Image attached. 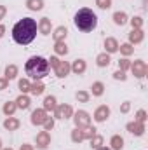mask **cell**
I'll use <instances>...</instances> for the list:
<instances>
[{"instance_id": "ee69618b", "label": "cell", "mask_w": 148, "mask_h": 150, "mask_svg": "<svg viewBox=\"0 0 148 150\" xmlns=\"http://www.w3.org/2000/svg\"><path fill=\"white\" fill-rule=\"evenodd\" d=\"M4 14H5V7H2V5H0V19L4 18Z\"/></svg>"}, {"instance_id": "d4e9b609", "label": "cell", "mask_w": 148, "mask_h": 150, "mask_svg": "<svg viewBox=\"0 0 148 150\" xmlns=\"http://www.w3.org/2000/svg\"><path fill=\"white\" fill-rule=\"evenodd\" d=\"M26 5H28V9H32V11H40V9L44 7V2H42V0H28Z\"/></svg>"}, {"instance_id": "f6af8a7d", "label": "cell", "mask_w": 148, "mask_h": 150, "mask_svg": "<svg viewBox=\"0 0 148 150\" xmlns=\"http://www.w3.org/2000/svg\"><path fill=\"white\" fill-rule=\"evenodd\" d=\"M21 150H33V149H32L30 145H23V147H21Z\"/></svg>"}, {"instance_id": "7dc6e473", "label": "cell", "mask_w": 148, "mask_h": 150, "mask_svg": "<svg viewBox=\"0 0 148 150\" xmlns=\"http://www.w3.org/2000/svg\"><path fill=\"white\" fill-rule=\"evenodd\" d=\"M98 150H110V149H106V147H99Z\"/></svg>"}, {"instance_id": "4dcf8cb0", "label": "cell", "mask_w": 148, "mask_h": 150, "mask_svg": "<svg viewBox=\"0 0 148 150\" xmlns=\"http://www.w3.org/2000/svg\"><path fill=\"white\" fill-rule=\"evenodd\" d=\"M101 145H103V138L101 136H92L91 138V147L92 149H99Z\"/></svg>"}, {"instance_id": "4316f807", "label": "cell", "mask_w": 148, "mask_h": 150, "mask_svg": "<svg viewBox=\"0 0 148 150\" xmlns=\"http://www.w3.org/2000/svg\"><path fill=\"white\" fill-rule=\"evenodd\" d=\"M16 108H18V107H16V101H7V103L4 105V113H5V115H12Z\"/></svg>"}, {"instance_id": "7402d4cb", "label": "cell", "mask_w": 148, "mask_h": 150, "mask_svg": "<svg viewBox=\"0 0 148 150\" xmlns=\"http://www.w3.org/2000/svg\"><path fill=\"white\" fill-rule=\"evenodd\" d=\"M66 33H68V32H66V28H65V26L56 28V32H54V40H56V42H61L63 38L66 37Z\"/></svg>"}, {"instance_id": "4fadbf2b", "label": "cell", "mask_w": 148, "mask_h": 150, "mask_svg": "<svg viewBox=\"0 0 148 150\" xmlns=\"http://www.w3.org/2000/svg\"><path fill=\"white\" fill-rule=\"evenodd\" d=\"M129 40H131V44H140V42L143 40V32H141V28H132V32L129 33Z\"/></svg>"}, {"instance_id": "3957f363", "label": "cell", "mask_w": 148, "mask_h": 150, "mask_svg": "<svg viewBox=\"0 0 148 150\" xmlns=\"http://www.w3.org/2000/svg\"><path fill=\"white\" fill-rule=\"evenodd\" d=\"M75 26L82 32H92L98 25V18L91 9H80L73 18Z\"/></svg>"}, {"instance_id": "30bf717a", "label": "cell", "mask_w": 148, "mask_h": 150, "mask_svg": "<svg viewBox=\"0 0 148 150\" xmlns=\"http://www.w3.org/2000/svg\"><path fill=\"white\" fill-rule=\"evenodd\" d=\"M54 70H56V75H58V77H66L68 72H70V65H68L66 61H59V63L54 67Z\"/></svg>"}, {"instance_id": "cb8c5ba5", "label": "cell", "mask_w": 148, "mask_h": 150, "mask_svg": "<svg viewBox=\"0 0 148 150\" xmlns=\"http://www.w3.org/2000/svg\"><path fill=\"white\" fill-rule=\"evenodd\" d=\"M54 51H56V54H61V56H65V54L68 52V47H66V44L61 40V42H56V47H54Z\"/></svg>"}, {"instance_id": "603a6c76", "label": "cell", "mask_w": 148, "mask_h": 150, "mask_svg": "<svg viewBox=\"0 0 148 150\" xmlns=\"http://www.w3.org/2000/svg\"><path fill=\"white\" fill-rule=\"evenodd\" d=\"M110 143H111V149L113 150H122V147H124V140H122L120 136H117V134L111 138Z\"/></svg>"}, {"instance_id": "7a4b0ae2", "label": "cell", "mask_w": 148, "mask_h": 150, "mask_svg": "<svg viewBox=\"0 0 148 150\" xmlns=\"http://www.w3.org/2000/svg\"><path fill=\"white\" fill-rule=\"evenodd\" d=\"M49 61L45 59V58H42V56H33V58H30L28 61H26V67H25V70H26V75L28 77H32V79H44L45 75L49 74Z\"/></svg>"}, {"instance_id": "9c48e42d", "label": "cell", "mask_w": 148, "mask_h": 150, "mask_svg": "<svg viewBox=\"0 0 148 150\" xmlns=\"http://www.w3.org/2000/svg\"><path fill=\"white\" fill-rule=\"evenodd\" d=\"M108 115H110V108H108L106 105H103V107H99V108L94 112V119H96L98 122H103V120L108 119Z\"/></svg>"}, {"instance_id": "7bdbcfd3", "label": "cell", "mask_w": 148, "mask_h": 150, "mask_svg": "<svg viewBox=\"0 0 148 150\" xmlns=\"http://www.w3.org/2000/svg\"><path fill=\"white\" fill-rule=\"evenodd\" d=\"M7 87V79H0V89H5Z\"/></svg>"}, {"instance_id": "f1b7e54d", "label": "cell", "mask_w": 148, "mask_h": 150, "mask_svg": "<svg viewBox=\"0 0 148 150\" xmlns=\"http://www.w3.org/2000/svg\"><path fill=\"white\" fill-rule=\"evenodd\" d=\"M120 52H122L124 56H129V54L134 52V47H132L131 44H124V45H120Z\"/></svg>"}, {"instance_id": "52a82bcc", "label": "cell", "mask_w": 148, "mask_h": 150, "mask_svg": "<svg viewBox=\"0 0 148 150\" xmlns=\"http://www.w3.org/2000/svg\"><path fill=\"white\" fill-rule=\"evenodd\" d=\"M56 117L58 119H68L72 117V107L70 105H61V107H56Z\"/></svg>"}, {"instance_id": "484cf974", "label": "cell", "mask_w": 148, "mask_h": 150, "mask_svg": "<svg viewBox=\"0 0 148 150\" xmlns=\"http://www.w3.org/2000/svg\"><path fill=\"white\" fill-rule=\"evenodd\" d=\"M18 75V67L16 65H9L7 68H5V79L9 80V79H14Z\"/></svg>"}, {"instance_id": "83f0119b", "label": "cell", "mask_w": 148, "mask_h": 150, "mask_svg": "<svg viewBox=\"0 0 148 150\" xmlns=\"http://www.w3.org/2000/svg\"><path fill=\"white\" fill-rule=\"evenodd\" d=\"M91 89H92V94H94V96H101V94H103V89H105V86H103L101 82H94Z\"/></svg>"}, {"instance_id": "e575fe53", "label": "cell", "mask_w": 148, "mask_h": 150, "mask_svg": "<svg viewBox=\"0 0 148 150\" xmlns=\"http://www.w3.org/2000/svg\"><path fill=\"white\" fill-rule=\"evenodd\" d=\"M77 100L85 103V101H89V94H87L85 91H80V93H77Z\"/></svg>"}, {"instance_id": "836d02e7", "label": "cell", "mask_w": 148, "mask_h": 150, "mask_svg": "<svg viewBox=\"0 0 148 150\" xmlns=\"http://www.w3.org/2000/svg\"><path fill=\"white\" fill-rule=\"evenodd\" d=\"M96 4H98L99 9H108L111 5V0H96Z\"/></svg>"}, {"instance_id": "74e56055", "label": "cell", "mask_w": 148, "mask_h": 150, "mask_svg": "<svg viewBox=\"0 0 148 150\" xmlns=\"http://www.w3.org/2000/svg\"><path fill=\"white\" fill-rule=\"evenodd\" d=\"M136 120L138 122H145L147 120V112L145 110H140V112L136 113Z\"/></svg>"}, {"instance_id": "d590c367", "label": "cell", "mask_w": 148, "mask_h": 150, "mask_svg": "<svg viewBox=\"0 0 148 150\" xmlns=\"http://www.w3.org/2000/svg\"><path fill=\"white\" fill-rule=\"evenodd\" d=\"M52 126H54V120H52L51 117H45V120H44V127H45V131H51Z\"/></svg>"}, {"instance_id": "d6986e66", "label": "cell", "mask_w": 148, "mask_h": 150, "mask_svg": "<svg viewBox=\"0 0 148 150\" xmlns=\"http://www.w3.org/2000/svg\"><path fill=\"white\" fill-rule=\"evenodd\" d=\"M44 110H56V100H54V96H47L44 100Z\"/></svg>"}, {"instance_id": "6da1fadb", "label": "cell", "mask_w": 148, "mask_h": 150, "mask_svg": "<svg viewBox=\"0 0 148 150\" xmlns=\"http://www.w3.org/2000/svg\"><path fill=\"white\" fill-rule=\"evenodd\" d=\"M35 35H37V21L32 18H23L12 28V38L21 45L30 44L35 38Z\"/></svg>"}, {"instance_id": "2e32d148", "label": "cell", "mask_w": 148, "mask_h": 150, "mask_svg": "<svg viewBox=\"0 0 148 150\" xmlns=\"http://www.w3.org/2000/svg\"><path fill=\"white\" fill-rule=\"evenodd\" d=\"M4 126H5V129H9V131H16V129L19 127V120H18V119L9 117V119L4 122Z\"/></svg>"}, {"instance_id": "8d00e7d4", "label": "cell", "mask_w": 148, "mask_h": 150, "mask_svg": "<svg viewBox=\"0 0 148 150\" xmlns=\"http://www.w3.org/2000/svg\"><path fill=\"white\" fill-rule=\"evenodd\" d=\"M118 67H120V70L124 72V70H127V68L131 67V63H129V59H125V58H124V59H120V61H118Z\"/></svg>"}, {"instance_id": "e0dca14e", "label": "cell", "mask_w": 148, "mask_h": 150, "mask_svg": "<svg viewBox=\"0 0 148 150\" xmlns=\"http://www.w3.org/2000/svg\"><path fill=\"white\" fill-rule=\"evenodd\" d=\"M105 47H106L108 52H115V51H118V44H117L115 38H106V40H105Z\"/></svg>"}, {"instance_id": "8992f818", "label": "cell", "mask_w": 148, "mask_h": 150, "mask_svg": "<svg viewBox=\"0 0 148 150\" xmlns=\"http://www.w3.org/2000/svg\"><path fill=\"white\" fill-rule=\"evenodd\" d=\"M127 131L132 133V134H136V136H141L143 131H145V126H143V122L134 120V122H129V124H127Z\"/></svg>"}, {"instance_id": "7c38bea8", "label": "cell", "mask_w": 148, "mask_h": 150, "mask_svg": "<svg viewBox=\"0 0 148 150\" xmlns=\"http://www.w3.org/2000/svg\"><path fill=\"white\" fill-rule=\"evenodd\" d=\"M37 28L40 30V33H44V35H49V33H51V19H47V18H42Z\"/></svg>"}, {"instance_id": "5bb4252c", "label": "cell", "mask_w": 148, "mask_h": 150, "mask_svg": "<svg viewBox=\"0 0 148 150\" xmlns=\"http://www.w3.org/2000/svg\"><path fill=\"white\" fill-rule=\"evenodd\" d=\"M70 70H73L77 75L84 74V72H85V61H84V59H77L73 65L70 67Z\"/></svg>"}, {"instance_id": "ba28073f", "label": "cell", "mask_w": 148, "mask_h": 150, "mask_svg": "<svg viewBox=\"0 0 148 150\" xmlns=\"http://www.w3.org/2000/svg\"><path fill=\"white\" fill-rule=\"evenodd\" d=\"M49 143H51V136H49V133H47V131L38 133L37 134V147L38 149H45Z\"/></svg>"}, {"instance_id": "d6a6232c", "label": "cell", "mask_w": 148, "mask_h": 150, "mask_svg": "<svg viewBox=\"0 0 148 150\" xmlns=\"http://www.w3.org/2000/svg\"><path fill=\"white\" fill-rule=\"evenodd\" d=\"M131 25H132V28H141L143 19H141L140 16H136V18H132V19H131Z\"/></svg>"}, {"instance_id": "f546056e", "label": "cell", "mask_w": 148, "mask_h": 150, "mask_svg": "<svg viewBox=\"0 0 148 150\" xmlns=\"http://www.w3.org/2000/svg\"><path fill=\"white\" fill-rule=\"evenodd\" d=\"M72 140H73L75 143H77V142H82V140H84V131H80V127H77L73 133H72Z\"/></svg>"}, {"instance_id": "44dd1931", "label": "cell", "mask_w": 148, "mask_h": 150, "mask_svg": "<svg viewBox=\"0 0 148 150\" xmlns=\"http://www.w3.org/2000/svg\"><path fill=\"white\" fill-rule=\"evenodd\" d=\"M96 63H98L99 67H108V65H110V56H108L106 52H103V54H99V56L96 58Z\"/></svg>"}, {"instance_id": "ac0fdd59", "label": "cell", "mask_w": 148, "mask_h": 150, "mask_svg": "<svg viewBox=\"0 0 148 150\" xmlns=\"http://www.w3.org/2000/svg\"><path fill=\"white\" fill-rule=\"evenodd\" d=\"M16 107H19V108H28V107H30V98L25 96V94H21V96L16 100Z\"/></svg>"}, {"instance_id": "c3c4849f", "label": "cell", "mask_w": 148, "mask_h": 150, "mask_svg": "<svg viewBox=\"0 0 148 150\" xmlns=\"http://www.w3.org/2000/svg\"><path fill=\"white\" fill-rule=\"evenodd\" d=\"M2 150H12V149H2Z\"/></svg>"}, {"instance_id": "f35d334b", "label": "cell", "mask_w": 148, "mask_h": 150, "mask_svg": "<svg viewBox=\"0 0 148 150\" xmlns=\"http://www.w3.org/2000/svg\"><path fill=\"white\" fill-rule=\"evenodd\" d=\"M94 131H96L94 127H92V129H91V127H87V129L84 131V138H92V136H94Z\"/></svg>"}, {"instance_id": "ab89813d", "label": "cell", "mask_w": 148, "mask_h": 150, "mask_svg": "<svg viewBox=\"0 0 148 150\" xmlns=\"http://www.w3.org/2000/svg\"><path fill=\"white\" fill-rule=\"evenodd\" d=\"M113 77H115L117 80H125V74H124L122 70H118V72H115V74H113Z\"/></svg>"}, {"instance_id": "bcb514c9", "label": "cell", "mask_w": 148, "mask_h": 150, "mask_svg": "<svg viewBox=\"0 0 148 150\" xmlns=\"http://www.w3.org/2000/svg\"><path fill=\"white\" fill-rule=\"evenodd\" d=\"M4 32H5V28H4V26H2V25H0V37H2V35H4Z\"/></svg>"}, {"instance_id": "1f68e13d", "label": "cell", "mask_w": 148, "mask_h": 150, "mask_svg": "<svg viewBox=\"0 0 148 150\" xmlns=\"http://www.w3.org/2000/svg\"><path fill=\"white\" fill-rule=\"evenodd\" d=\"M30 86H32V84H30V82H28L26 79H21V80H19V89H21L23 93L30 91Z\"/></svg>"}, {"instance_id": "ffe728a7", "label": "cell", "mask_w": 148, "mask_h": 150, "mask_svg": "<svg viewBox=\"0 0 148 150\" xmlns=\"http://www.w3.org/2000/svg\"><path fill=\"white\" fill-rule=\"evenodd\" d=\"M113 21L117 23V25H125L127 23V16H125V12H115L113 14Z\"/></svg>"}, {"instance_id": "b9f144b4", "label": "cell", "mask_w": 148, "mask_h": 150, "mask_svg": "<svg viewBox=\"0 0 148 150\" xmlns=\"http://www.w3.org/2000/svg\"><path fill=\"white\" fill-rule=\"evenodd\" d=\"M58 63H59V59H58V58H51V59H49V67H52V68H54Z\"/></svg>"}, {"instance_id": "8fae6325", "label": "cell", "mask_w": 148, "mask_h": 150, "mask_svg": "<svg viewBox=\"0 0 148 150\" xmlns=\"http://www.w3.org/2000/svg\"><path fill=\"white\" fill-rule=\"evenodd\" d=\"M45 110H35V112L32 113V122L35 124V126H40V124H44V120H45Z\"/></svg>"}, {"instance_id": "60d3db41", "label": "cell", "mask_w": 148, "mask_h": 150, "mask_svg": "<svg viewBox=\"0 0 148 150\" xmlns=\"http://www.w3.org/2000/svg\"><path fill=\"white\" fill-rule=\"evenodd\" d=\"M129 108H131V103H129V101H125V103H124V105L120 107V112L125 113V112H129Z\"/></svg>"}, {"instance_id": "5b68a950", "label": "cell", "mask_w": 148, "mask_h": 150, "mask_svg": "<svg viewBox=\"0 0 148 150\" xmlns=\"http://www.w3.org/2000/svg\"><path fill=\"white\" fill-rule=\"evenodd\" d=\"M131 70H132V74L136 75V77H145L147 72H148L145 61H134V63L131 65Z\"/></svg>"}, {"instance_id": "9a60e30c", "label": "cell", "mask_w": 148, "mask_h": 150, "mask_svg": "<svg viewBox=\"0 0 148 150\" xmlns=\"http://www.w3.org/2000/svg\"><path fill=\"white\" fill-rule=\"evenodd\" d=\"M44 89H45V87H44V84H42L40 80H37L35 84H32V86H30V93H32L33 96H38V94H42V93H44Z\"/></svg>"}, {"instance_id": "277c9868", "label": "cell", "mask_w": 148, "mask_h": 150, "mask_svg": "<svg viewBox=\"0 0 148 150\" xmlns=\"http://www.w3.org/2000/svg\"><path fill=\"white\" fill-rule=\"evenodd\" d=\"M75 124H77V127H87L89 126V122H91V119H89V113L84 112V110H78V112L75 113Z\"/></svg>"}]
</instances>
